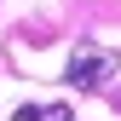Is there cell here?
<instances>
[{"instance_id":"6da1fadb","label":"cell","mask_w":121,"mask_h":121,"mask_svg":"<svg viewBox=\"0 0 121 121\" xmlns=\"http://www.w3.org/2000/svg\"><path fill=\"white\" fill-rule=\"evenodd\" d=\"M115 69H121V52H104V46H75V58H69V86H104Z\"/></svg>"},{"instance_id":"7a4b0ae2","label":"cell","mask_w":121,"mask_h":121,"mask_svg":"<svg viewBox=\"0 0 121 121\" xmlns=\"http://www.w3.org/2000/svg\"><path fill=\"white\" fill-rule=\"evenodd\" d=\"M17 121H75V115L64 110V104H23Z\"/></svg>"}]
</instances>
